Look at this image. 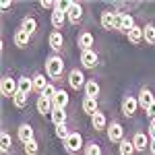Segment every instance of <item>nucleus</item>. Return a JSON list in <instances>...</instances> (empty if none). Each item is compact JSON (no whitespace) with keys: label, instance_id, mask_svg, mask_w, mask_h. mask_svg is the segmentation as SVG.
<instances>
[{"label":"nucleus","instance_id":"4c0bfd02","mask_svg":"<svg viewBox=\"0 0 155 155\" xmlns=\"http://www.w3.org/2000/svg\"><path fill=\"white\" fill-rule=\"evenodd\" d=\"M145 114H147V118H149V120H155V101L151 104V107H149Z\"/></svg>","mask_w":155,"mask_h":155},{"label":"nucleus","instance_id":"f257e3e1","mask_svg":"<svg viewBox=\"0 0 155 155\" xmlns=\"http://www.w3.org/2000/svg\"><path fill=\"white\" fill-rule=\"evenodd\" d=\"M44 68H46V77H48L52 83H56V81H66V62L64 58L60 56V54H50L46 56L44 60Z\"/></svg>","mask_w":155,"mask_h":155},{"label":"nucleus","instance_id":"423d86ee","mask_svg":"<svg viewBox=\"0 0 155 155\" xmlns=\"http://www.w3.org/2000/svg\"><path fill=\"white\" fill-rule=\"evenodd\" d=\"M87 77H85L83 68H79V66H74V68H71L68 71V74H66V83H68V87H71L72 91H79V89H85V85H87Z\"/></svg>","mask_w":155,"mask_h":155},{"label":"nucleus","instance_id":"dca6fc26","mask_svg":"<svg viewBox=\"0 0 155 155\" xmlns=\"http://www.w3.org/2000/svg\"><path fill=\"white\" fill-rule=\"evenodd\" d=\"M139 107L143 110V112H147L149 107H151V104L155 101V95L153 91H151V87H147V85H143L141 89H139Z\"/></svg>","mask_w":155,"mask_h":155},{"label":"nucleus","instance_id":"9d476101","mask_svg":"<svg viewBox=\"0 0 155 155\" xmlns=\"http://www.w3.org/2000/svg\"><path fill=\"white\" fill-rule=\"evenodd\" d=\"M79 62H81V68L83 71H95L99 66V54L95 50H87L79 54Z\"/></svg>","mask_w":155,"mask_h":155},{"label":"nucleus","instance_id":"7ed1b4c3","mask_svg":"<svg viewBox=\"0 0 155 155\" xmlns=\"http://www.w3.org/2000/svg\"><path fill=\"white\" fill-rule=\"evenodd\" d=\"M62 147L68 155H79L81 151H85V139L79 130H72L64 141H62Z\"/></svg>","mask_w":155,"mask_h":155},{"label":"nucleus","instance_id":"aec40b11","mask_svg":"<svg viewBox=\"0 0 155 155\" xmlns=\"http://www.w3.org/2000/svg\"><path fill=\"white\" fill-rule=\"evenodd\" d=\"M15 141H12V134L6 128L2 130V134H0V151H2V155H8L11 151H15Z\"/></svg>","mask_w":155,"mask_h":155},{"label":"nucleus","instance_id":"412c9836","mask_svg":"<svg viewBox=\"0 0 155 155\" xmlns=\"http://www.w3.org/2000/svg\"><path fill=\"white\" fill-rule=\"evenodd\" d=\"M21 27H23L25 31L33 37L37 33V29H39V23H37V19L33 17V15H25L23 19H21Z\"/></svg>","mask_w":155,"mask_h":155},{"label":"nucleus","instance_id":"39448f33","mask_svg":"<svg viewBox=\"0 0 155 155\" xmlns=\"http://www.w3.org/2000/svg\"><path fill=\"white\" fill-rule=\"evenodd\" d=\"M64 6H66V19H68V23L72 27H77V25H81L83 21V4L81 2H74V0H68V2H64Z\"/></svg>","mask_w":155,"mask_h":155},{"label":"nucleus","instance_id":"4be33fe9","mask_svg":"<svg viewBox=\"0 0 155 155\" xmlns=\"http://www.w3.org/2000/svg\"><path fill=\"white\" fill-rule=\"evenodd\" d=\"M85 97H91V99H99V95H101V85L97 83L95 79H89L87 81V85H85L83 89Z\"/></svg>","mask_w":155,"mask_h":155},{"label":"nucleus","instance_id":"20e7f679","mask_svg":"<svg viewBox=\"0 0 155 155\" xmlns=\"http://www.w3.org/2000/svg\"><path fill=\"white\" fill-rule=\"evenodd\" d=\"M50 23L54 27V31H60V29H64V25L68 23V19H66V6L56 0V6H54V11L50 12Z\"/></svg>","mask_w":155,"mask_h":155},{"label":"nucleus","instance_id":"c9c22d12","mask_svg":"<svg viewBox=\"0 0 155 155\" xmlns=\"http://www.w3.org/2000/svg\"><path fill=\"white\" fill-rule=\"evenodd\" d=\"M39 6H41L44 11H54V6H56V0H41V2H39Z\"/></svg>","mask_w":155,"mask_h":155},{"label":"nucleus","instance_id":"e433bc0d","mask_svg":"<svg viewBox=\"0 0 155 155\" xmlns=\"http://www.w3.org/2000/svg\"><path fill=\"white\" fill-rule=\"evenodd\" d=\"M147 134H149V139H151V141H155V120H151V122H149Z\"/></svg>","mask_w":155,"mask_h":155},{"label":"nucleus","instance_id":"f3484780","mask_svg":"<svg viewBox=\"0 0 155 155\" xmlns=\"http://www.w3.org/2000/svg\"><path fill=\"white\" fill-rule=\"evenodd\" d=\"M35 110H37V114L39 116H52V112H54V101L52 99H48V97H44V95H37L35 99Z\"/></svg>","mask_w":155,"mask_h":155},{"label":"nucleus","instance_id":"473e14b6","mask_svg":"<svg viewBox=\"0 0 155 155\" xmlns=\"http://www.w3.org/2000/svg\"><path fill=\"white\" fill-rule=\"evenodd\" d=\"M83 155H104V153H101V147H99V143H95V141H89V143H85Z\"/></svg>","mask_w":155,"mask_h":155},{"label":"nucleus","instance_id":"4468645a","mask_svg":"<svg viewBox=\"0 0 155 155\" xmlns=\"http://www.w3.org/2000/svg\"><path fill=\"white\" fill-rule=\"evenodd\" d=\"M12 44L17 46L19 50H25V48H29V44H31V35L25 31L23 27L19 25L15 31H12Z\"/></svg>","mask_w":155,"mask_h":155},{"label":"nucleus","instance_id":"6ab92c4d","mask_svg":"<svg viewBox=\"0 0 155 155\" xmlns=\"http://www.w3.org/2000/svg\"><path fill=\"white\" fill-rule=\"evenodd\" d=\"M81 110H83L85 116H95L97 112H99V99H91V97H83V101H81Z\"/></svg>","mask_w":155,"mask_h":155},{"label":"nucleus","instance_id":"c756f323","mask_svg":"<svg viewBox=\"0 0 155 155\" xmlns=\"http://www.w3.org/2000/svg\"><path fill=\"white\" fill-rule=\"evenodd\" d=\"M134 25H137V21H134V17H132L130 12H122V27H120V31L122 33H128Z\"/></svg>","mask_w":155,"mask_h":155},{"label":"nucleus","instance_id":"6e6552de","mask_svg":"<svg viewBox=\"0 0 155 155\" xmlns=\"http://www.w3.org/2000/svg\"><path fill=\"white\" fill-rule=\"evenodd\" d=\"M17 91H19V81L11 77V74H4L2 79H0V93L4 99H12V97L17 95Z\"/></svg>","mask_w":155,"mask_h":155},{"label":"nucleus","instance_id":"393cba45","mask_svg":"<svg viewBox=\"0 0 155 155\" xmlns=\"http://www.w3.org/2000/svg\"><path fill=\"white\" fill-rule=\"evenodd\" d=\"M52 101H54V107L66 110V107H68V104H71V95H68V91H66V89H58Z\"/></svg>","mask_w":155,"mask_h":155},{"label":"nucleus","instance_id":"2f4dec72","mask_svg":"<svg viewBox=\"0 0 155 155\" xmlns=\"http://www.w3.org/2000/svg\"><path fill=\"white\" fill-rule=\"evenodd\" d=\"M23 155H39V141L33 139L23 145Z\"/></svg>","mask_w":155,"mask_h":155},{"label":"nucleus","instance_id":"a878e982","mask_svg":"<svg viewBox=\"0 0 155 155\" xmlns=\"http://www.w3.org/2000/svg\"><path fill=\"white\" fill-rule=\"evenodd\" d=\"M17 81H19V91L21 93H25V95H31L33 93V79L29 74H21Z\"/></svg>","mask_w":155,"mask_h":155},{"label":"nucleus","instance_id":"1a4fd4ad","mask_svg":"<svg viewBox=\"0 0 155 155\" xmlns=\"http://www.w3.org/2000/svg\"><path fill=\"white\" fill-rule=\"evenodd\" d=\"M106 137L107 141L112 145H120L126 137H124V126H122V122L118 120H112L110 124H107V130H106Z\"/></svg>","mask_w":155,"mask_h":155},{"label":"nucleus","instance_id":"f8f14e48","mask_svg":"<svg viewBox=\"0 0 155 155\" xmlns=\"http://www.w3.org/2000/svg\"><path fill=\"white\" fill-rule=\"evenodd\" d=\"M77 48L81 52H87V50H95V35L89 31V29H83L79 31L77 35Z\"/></svg>","mask_w":155,"mask_h":155},{"label":"nucleus","instance_id":"0eeeda50","mask_svg":"<svg viewBox=\"0 0 155 155\" xmlns=\"http://www.w3.org/2000/svg\"><path fill=\"white\" fill-rule=\"evenodd\" d=\"M137 110H139V97L128 91L126 95L122 97V101H120V112H122L124 118H134Z\"/></svg>","mask_w":155,"mask_h":155},{"label":"nucleus","instance_id":"f704fd0d","mask_svg":"<svg viewBox=\"0 0 155 155\" xmlns=\"http://www.w3.org/2000/svg\"><path fill=\"white\" fill-rule=\"evenodd\" d=\"M56 91H58V87H56V85H54L52 81H50V83H48V87L44 89V93H41V95H44V97H48V99H54Z\"/></svg>","mask_w":155,"mask_h":155},{"label":"nucleus","instance_id":"ea45409f","mask_svg":"<svg viewBox=\"0 0 155 155\" xmlns=\"http://www.w3.org/2000/svg\"><path fill=\"white\" fill-rule=\"evenodd\" d=\"M149 153L155 155V141H151V145H149Z\"/></svg>","mask_w":155,"mask_h":155},{"label":"nucleus","instance_id":"2eb2a0df","mask_svg":"<svg viewBox=\"0 0 155 155\" xmlns=\"http://www.w3.org/2000/svg\"><path fill=\"white\" fill-rule=\"evenodd\" d=\"M132 145H134V149H137V153H145V151H149V145H151V139H149V134H145L143 130H137L132 134Z\"/></svg>","mask_w":155,"mask_h":155},{"label":"nucleus","instance_id":"cd10ccee","mask_svg":"<svg viewBox=\"0 0 155 155\" xmlns=\"http://www.w3.org/2000/svg\"><path fill=\"white\" fill-rule=\"evenodd\" d=\"M143 33H145V44L147 46H155V23L153 21L143 25Z\"/></svg>","mask_w":155,"mask_h":155},{"label":"nucleus","instance_id":"a211bd4d","mask_svg":"<svg viewBox=\"0 0 155 155\" xmlns=\"http://www.w3.org/2000/svg\"><path fill=\"white\" fill-rule=\"evenodd\" d=\"M107 124H110V120H107V116L104 112H97L95 116H91V128L95 132H106Z\"/></svg>","mask_w":155,"mask_h":155},{"label":"nucleus","instance_id":"c85d7f7f","mask_svg":"<svg viewBox=\"0 0 155 155\" xmlns=\"http://www.w3.org/2000/svg\"><path fill=\"white\" fill-rule=\"evenodd\" d=\"M118 155H137V149H134V145H132L130 139H124V141L118 145Z\"/></svg>","mask_w":155,"mask_h":155},{"label":"nucleus","instance_id":"bb28decb","mask_svg":"<svg viewBox=\"0 0 155 155\" xmlns=\"http://www.w3.org/2000/svg\"><path fill=\"white\" fill-rule=\"evenodd\" d=\"M52 124L54 126H60V124H68V112L66 110H60V107H54V112H52Z\"/></svg>","mask_w":155,"mask_h":155},{"label":"nucleus","instance_id":"f03ea898","mask_svg":"<svg viewBox=\"0 0 155 155\" xmlns=\"http://www.w3.org/2000/svg\"><path fill=\"white\" fill-rule=\"evenodd\" d=\"M99 25H101V29H106V31L122 33V31H120V27H122V12L114 11V8L101 11L99 12Z\"/></svg>","mask_w":155,"mask_h":155},{"label":"nucleus","instance_id":"ddd939ff","mask_svg":"<svg viewBox=\"0 0 155 155\" xmlns=\"http://www.w3.org/2000/svg\"><path fill=\"white\" fill-rule=\"evenodd\" d=\"M33 139H35V128L31 126V122H21L17 126V141L21 143V147L29 141H33Z\"/></svg>","mask_w":155,"mask_h":155},{"label":"nucleus","instance_id":"5701e85b","mask_svg":"<svg viewBox=\"0 0 155 155\" xmlns=\"http://www.w3.org/2000/svg\"><path fill=\"white\" fill-rule=\"evenodd\" d=\"M31 79H33V93H44V89L48 87V83H50V79H46V74L44 72H33L31 74Z\"/></svg>","mask_w":155,"mask_h":155},{"label":"nucleus","instance_id":"9b49d317","mask_svg":"<svg viewBox=\"0 0 155 155\" xmlns=\"http://www.w3.org/2000/svg\"><path fill=\"white\" fill-rule=\"evenodd\" d=\"M48 46H50V50H52V54H60V56H62V52L66 48V39L62 35V31H54V29L50 31Z\"/></svg>","mask_w":155,"mask_h":155},{"label":"nucleus","instance_id":"b1692460","mask_svg":"<svg viewBox=\"0 0 155 155\" xmlns=\"http://www.w3.org/2000/svg\"><path fill=\"white\" fill-rule=\"evenodd\" d=\"M126 37H128V41H130L132 46H141L145 41V33H143V25H134L130 31L126 33Z\"/></svg>","mask_w":155,"mask_h":155},{"label":"nucleus","instance_id":"58836bf2","mask_svg":"<svg viewBox=\"0 0 155 155\" xmlns=\"http://www.w3.org/2000/svg\"><path fill=\"white\" fill-rule=\"evenodd\" d=\"M12 4H15V2H11V0H2V4H0V8H2V11H8V8H11Z\"/></svg>","mask_w":155,"mask_h":155},{"label":"nucleus","instance_id":"7c9ffc66","mask_svg":"<svg viewBox=\"0 0 155 155\" xmlns=\"http://www.w3.org/2000/svg\"><path fill=\"white\" fill-rule=\"evenodd\" d=\"M29 97L31 95H25L21 91H17V95L12 97V106L17 107V110H25V107L29 106Z\"/></svg>","mask_w":155,"mask_h":155},{"label":"nucleus","instance_id":"72a5a7b5","mask_svg":"<svg viewBox=\"0 0 155 155\" xmlns=\"http://www.w3.org/2000/svg\"><path fill=\"white\" fill-rule=\"evenodd\" d=\"M72 130H68V124H60V126H54V134L58 137L60 141H64Z\"/></svg>","mask_w":155,"mask_h":155}]
</instances>
